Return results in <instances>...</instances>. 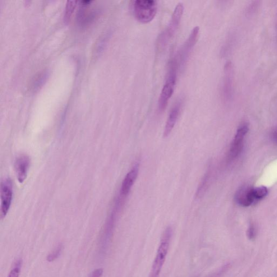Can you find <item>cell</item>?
<instances>
[{
  "label": "cell",
  "mask_w": 277,
  "mask_h": 277,
  "mask_svg": "<svg viewBox=\"0 0 277 277\" xmlns=\"http://www.w3.org/2000/svg\"><path fill=\"white\" fill-rule=\"evenodd\" d=\"M30 159L27 155L18 156L15 163V172L17 179L20 184H22L27 178L30 169Z\"/></svg>",
  "instance_id": "obj_9"
},
{
  "label": "cell",
  "mask_w": 277,
  "mask_h": 277,
  "mask_svg": "<svg viewBox=\"0 0 277 277\" xmlns=\"http://www.w3.org/2000/svg\"><path fill=\"white\" fill-rule=\"evenodd\" d=\"M139 170V165L137 164L123 179L121 187V196L126 197L130 193L134 183H135Z\"/></svg>",
  "instance_id": "obj_11"
},
{
  "label": "cell",
  "mask_w": 277,
  "mask_h": 277,
  "mask_svg": "<svg viewBox=\"0 0 277 277\" xmlns=\"http://www.w3.org/2000/svg\"><path fill=\"white\" fill-rule=\"evenodd\" d=\"M256 235V231L254 226L251 225L247 231V236L249 239L252 240L255 239Z\"/></svg>",
  "instance_id": "obj_18"
},
{
  "label": "cell",
  "mask_w": 277,
  "mask_h": 277,
  "mask_svg": "<svg viewBox=\"0 0 277 277\" xmlns=\"http://www.w3.org/2000/svg\"><path fill=\"white\" fill-rule=\"evenodd\" d=\"M13 198V186L11 180L6 179L1 183V216L5 218L10 209Z\"/></svg>",
  "instance_id": "obj_6"
},
{
  "label": "cell",
  "mask_w": 277,
  "mask_h": 277,
  "mask_svg": "<svg viewBox=\"0 0 277 277\" xmlns=\"http://www.w3.org/2000/svg\"><path fill=\"white\" fill-rule=\"evenodd\" d=\"M272 138H273L274 140L277 144V129H276V130L273 132V134H272Z\"/></svg>",
  "instance_id": "obj_20"
},
{
  "label": "cell",
  "mask_w": 277,
  "mask_h": 277,
  "mask_svg": "<svg viewBox=\"0 0 277 277\" xmlns=\"http://www.w3.org/2000/svg\"><path fill=\"white\" fill-rule=\"evenodd\" d=\"M180 69L177 60L174 57L169 62L167 76L160 94L158 108L160 112H163L167 107L174 93Z\"/></svg>",
  "instance_id": "obj_1"
},
{
  "label": "cell",
  "mask_w": 277,
  "mask_h": 277,
  "mask_svg": "<svg viewBox=\"0 0 277 277\" xmlns=\"http://www.w3.org/2000/svg\"><path fill=\"white\" fill-rule=\"evenodd\" d=\"M233 91V69L231 62L226 63L224 68L223 92L225 99H231Z\"/></svg>",
  "instance_id": "obj_8"
},
{
  "label": "cell",
  "mask_w": 277,
  "mask_h": 277,
  "mask_svg": "<svg viewBox=\"0 0 277 277\" xmlns=\"http://www.w3.org/2000/svg\"><path fill=\"white\" fill-rule=\"evenodd\" d=\"M62 249V244H59L58 246L54 249V250L47 256V261L49 262H52L57 260L61 256Z\"/></svg>",
  "instance_id": "obj_14"
},
{
  "label": "cell",
  "mask_w": 277,
  "mask_h": 277,
  "mask_svg": "<svg viewBox=\"0 0 277 277\" xmlns=\"http://www.w3.org/2000/svg\"><path fill=\"white\" fill-rule=\"evenodd\" d=\"M172 233V229L170 227L166 228L164 231L149 277H159L169 253Z\"/></svg>",
  "instance_id": "obj_2"
},
{
  "label": "cell",
  "mask_w": 277,
  "mask_h": 277,
  "mask_svg": "<svg viewBox=\"0 0 277 277\" xmlns=\"http://www.w3.org/2000/svg\"><path fill=\"white\" fill-rule=\"evenodd\" d=\"M75 2V1H68L65 15H64V18H65L66 21L68 20L69 18L71 16L73 9H75L76 7Z\"/></svg>",
  "instance_id": "obj_17"
},
{
  "label": "cell",
  "mask_w": 277,
  "mask_h": 277,
  "mask_svg": "<svg viewBox=\"0 0 277 277\" xmlns=\"http://www.w3.org/2000/svg\"><path fill=\"white\" fill-rule=\"evenodd\" d=\"M200 31L199 27L194 28L187 39L175 55V57L177 60L180 69H183L184 66L186 65L188 58L190 56L192 50L198 41Z\"/></svg>",
  "instance_id": "obj_5"
},
{
  "label": "cell",
  "mask_w": 277,
  "mask_h": 277,
  "mask_svg": "<svg viewBox=\"0 0 277 277\" xmlns=\"http://www.w3.org/2000/svg\"><path fill=\"white\" fill-rule=\"evenodd\" d=\"M209 174L207 172L202 181L200 184L199 188H198V192L197 193L198 197H200L204 193L206 188H207L208 183H209Z\"/></svg>",
  "instance_id": "obj_16"
},
{
  "label": "cell",
  "mask_w": 277,
  "mask_h": 277,
  "mask_svg": "<svg viewBox=\"0 0 277 277\" xmlns=\"http://www.w3.org/2000/svg\"><path fill=\"white\" fill-rule=\"evenodd\" d=\"M253 188L249 187H243L240 189L235 195V200L238 204L242 206H250L255 201Z\"/></svg>",
  "instance_id": "obj_12"
},
{
  "label": "cell",
  "mask_w": 277,
  "mask_h": 277,
  "mask_svg": "<svg viewBox=\"0 0 277 277\" xmlns=\"http://www.w3.org/2000/svg\"><path fill=\"white\" fill-rule=\"evenodd\" d=\"M132 7L136 19L144 24L153 20L158 11V4L154 0H136Z\"/></svg>",
  "instance_id": "obj_4"
},
{
  "label": "cell",
  "mask_w": 277,
  "mask_h": 277,
  "mask_svg": "<svg viewBox=\"0 0 277 277\" xmlns=\"http://www.w3.org/2000/svg\"><path fill=\"white\" fill-rule=\"evenodd\" d=\"M184 10V6L182 3H179L175 7L168 25L157 39V49L159 51L165 49L170 40H172L176 34L181 24Z\"/></svg>",
  "instance_id": "obj_3"
},
{
  "label": "cell",
  "mask_w": 277,
  "mask_h": 277,
  "mask_svg": "<svg viewBox=\"0 0 277 277\" xmlns=\"http://www.w3.org/2000/svg\"><path fill=\"white\" fill-rule=\"evenodd\" d=\"M182 106V100L179 99L174 105L170 110L167 122H166L164 136L168 137L173 130V129L178 121L180 113H181Z\"/></svg>",
  "instance_id": "obj_10"
},
{
  "label": "cell",
  "mask_w": 277,
  "mask_h": 277,
  "mask_svg": "<svg viewBox=\"0 0 277 277\" xmlns=\"http://www.w3.org/2000/svg\"><path fill=\"white\" fill-rule=\"evenodd\" d=\"M248 131V127L246 123L242 124L238 128L236 135L235 136L230 149L229 153V159L230 160L236 158L241 154L243 148L244 138Z\"/></svg>",
  "instance_id": "obj_7"
},
{
  "label": "cell",
  "mask_w": 277,
  "mask_h": 277,
  "mask_svg": "<svg viewBox=\"0 0 277 277\" xmlns=\"http://www.w3.org/2000/svg\"><path fill=\"white\" fill-rule=\"evenodd\" d=\"M103 274L102 269H96L92 272L90 277H101Z\"/></svg>",
  "instance_id": "obj_19"
},
{
  "label": "cell",
  "mask_w": 277,
  "mask_h": 277,
  "mask_svg": "<svg viewBox=\"0 0 277 277\" xmlns=\"http://www.w3.org/2000/svg\"><path fill=\"white\" fill-rule=\"evenodd\" d=\"M254 197L256 200H261L264 198L268 193L267 188L265 186H260L253 188Z\"/></svg>",
  "instance_id": "obj_13"
},
{
  "label": "cell",
  "mask_w": 277,
  "mask_h": 277,
  "mask_svg": "<svg viewBox=\"0 0 277 277\" xmlns=\"http://www.w3.org/2000/svg\"><path fill=\"white\" fill-rule=\"evenodd\" d=\"M22 266V261L17 260L14 264L13 268L7 277H19Z\"/></svg>",
  "instance_id": "obj_15"
}]
</instances>
